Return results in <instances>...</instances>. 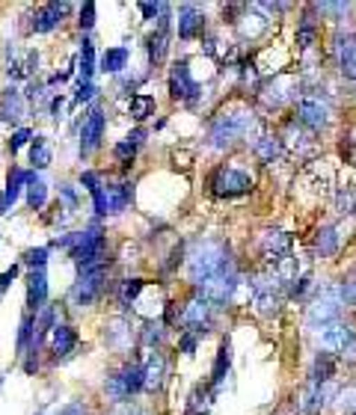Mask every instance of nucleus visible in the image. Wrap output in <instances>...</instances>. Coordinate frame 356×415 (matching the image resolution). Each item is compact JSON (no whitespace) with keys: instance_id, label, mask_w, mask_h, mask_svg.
Wrapping results in <instances>:
<instances>
[{"instance_id":"72a5a7b5","label":"nucleus","mask_w":356,"mask_h":415,"mask_svg":"<svg viewBox=\"0 0 356 415\" xmlns=\"http://www.w3.org/2000/svg\"><path fill=\"white\" fill-rule=\"evenodd\" d=\"M229 362H232V350H229V344H222L220 347V356H217V362H214V389H220L222 386V380H226V374H229Z\"/></svg>"},{"instance_id":"09e8293b","label":"nucleus","mask_w":356,"mask_h":415,"mask_svg":"<svg viewBox=\"0 0 356 415\" xmlns=\"http://www.w3.org/2000/svg\"><path fill=\"white\" fill-rule=\"evenodd\" d=\"M60 196L65 199V205H69V208H77V193H74L72 184H63L60 187Z\"/></svg>"},{"instance_id":"8fccbe9b","label":"nucleus","mask_w":356,"mask_h":415,"mask_svg":"<svg viewBox=\"0 0 356 415\" xmlns=\"http://www.w3.org/2000/svg\"><path fill=\"white\" fill-rule=\"evenodd\" d=\"M95 95V83H81V89H77V95H74V101L81 104V101H89Z\"/></svg>"},{"instance_id":"37998d69","label":"nucleus","mask_w":356,"mask_h":415,"mask_svg":"<svg viewBox=\"0 0 356 415\" xmlns=\"http://www.w3.org/2000/svg\"><path fill=\"white\" fill-rule=\"evenodd\" d=\"M15 279H18V264H13V267H9V270H6L3 276H0V297H3V291H6L9 285H13Z\"/></svg>"},{"instance_id":"ea45409f","label":"nucleus","mask_w":356,"mask_h":415,"mask_svg":"<svg viewBox=\"0 0 356 415\" xmlns=\"http://www.w3.org/2000/svg\"><path fill=\"white\" fill-rule=\"evenodd\" d=\"M134 154H137V143H131L128 137H125V143H119V145H116V158H119L122 163H131V161H134Z\"/></svg>"},{"instance_id":"ddd939ff","label":"nucleus","mask_w":356,"mask_h":415,"mask_svg":"<svg viewBox=\"0 0 356 415\" xmlns=\"http://www.w3.org/2000/svg\"><path fill=\"white\" fill-rule=\"evenodd\" d=\"M104 137V110L102 107H92L89 116L83 119V128H81V154H89L102 145Z\"/></svg>"},{"instance_id":"f03ea898","label":"nucleus","mask_w":356,"mask_h":415,"mask_svg":"<svg viewBox=\"0 0 356 415\" xmlns=\"http://www.w3.org/2000/svg\"><path fill=\"white\" fill-rule=\"evenodd\" d=\"M252 128V113L247 110H232V113H222L214 119V125H211V145L214 149H226L235 140L247 137Z\"/></svg>"},{"instance_id":"a878e982","label":"nucleus","mask_w":356,"mask_h":415,"mask_svg":"<svg viewBox=\"0 0 356 415\" xmlns=\"http://www.w3.org/2000/svg\"><path fill=\"white\" fill-rule=\"evenodd\" d=\"M252 152L259 154L264 163H273L282 154V140L280 137H270V133H264V137H259V140L252 143Z\"/></svg>"},{"instance_id":"5701e85b","label":"nucleus","mask_w":356,"mask_h":415,"mask_svg":"<svg viewBox=\"0 0 356 415\" xmlns=\"http://www.w3.org/2000/svg\"><path fill=\"white\" fill-rule=\"evenodd\" d=\"M143 377H146V389L149 391H158L163 386V377H166V359L163 353H152L146 368H143Z\"/></svg>"},{"instance_id":"7ed1b4c3","label":"nucleus","mask_w":356,"mask_h":415,"mask_svg":"<svg viewBox=\"0 0 356 415\" xmlns=\"http://www.w3.org/2000/svg\"><path fill=\"white\" fill-rule=\"evenodd\" d=\"M341 306H344V297H341V285H324L321 294L315 297V302L309 306L306 311V323L309 327H330L341 318Z\"/></svg>"},{"instance_id":"a211bd4d","label":"nucleus","mask_w":356,"mask_h":415,"mask_svg":"<svg viewBox=\"0 0 356 415\" xmlns=\"http://www.w3.org/2000/svg\"><path fill=\"white\" fill-rule=\"evenodd\" d=\"M27 306L36 315L48 306V276H44V270H30L27 276Z\"/></svg>"},{"instance_id":"1a4fd4ad","label":"nucleus","mask_w":356,"mask_h":415,"mask_svg":"<svg viewBox=\"0 0 356 415\" xmlns=\"http://www.w3.org/2000/svg\"><path fill=\"white\" fill-rule=\"evenodd\" d=\"M211 187H214L217 196L232 199V196L250 193V190H252V178H250L247 172L235 170V166H229V170H220V172H217V178H214V184H211Z\"/></svg>"},{"instance_id":"9b49d317","label":"nucleus","mask_w":356,"mask_h":415,"mask_svg":"<svg viewBox=\"0 0 356 415\" xmlns=\"http://www.w3.org/2000/svg\"><path fill=\"white\" fill-rule=\"evenodd\" d=\"M297 119H300V125L321 131L330 125V107L321 98L306 95V98H300V104H297Z\"/></svg>"},{"instance_id":"cd10ccee","label":"nucleus","mask_w":356,"mask_h":415,"mask_svg":"<svg viewBox=\"0 0 356 415\" xmlns=\"http://www.w3.org/2000/svg\"><path fill=\"white\" fill-rule=\"evenodd\" d=\"M315 250H318V255L321 258H330V255H336V250H339V234H336V229H321L318 231V238H315Z\"/></svg>"},{"instance_id":"20e7f679","label":"nucleus","mask_w":356,"mask_h":415,"mask_svg":"<svg viewBox=\"0 0 356 415\" xmlns=\"http://www.w3.org/2000/svg\"><path fill=\"white\" fill-rule=\"evenodd\" d=\"M252 306L259 309V315L264 318H270L280 311L282 306V279L276 276V273H261V276H255L252 279Z\"/></svg>"},{"instance_id":"864d4df0","label":"nucleus","mask_w":356,"mask_h":415,"mask_svg":"<svg viewBox=\"0 0 356 415\" xmlns=\"http://www.w3.org/2000/svg\"><path fill=\"white\" fill-rule=\"evenodd\" d=\"M60 110H63V98H54V101H51V113H54V119H60Z\"/></svg>"},{"instance_id":"412c9836","label":"nucleus","mask_w":356,"mask_h":415,"mask_svg":"<svg viewBox=\"0 0 356 415\" xmlns=\"http://www.w3.org/2000/svg\"><path fill=\"white\" fill-rule=\"evenodd\" d=\"M74 344H77V332L69 327V323H57V327H54V335H51V350H54V356H57V359L72 356Z\"/></svg>"},{"instance_id":"58836bf2","label":"nucleus","mask_w":356,"mask_h":415,"mask_svg":"<svg viewBox=\"0 0 356 415\" xmlns=\"http://www.w3.org/2000/svg\"><path fill=\"white\" fill-rule=\"evenodd\" d=\"M33 140V131H27V128H18L15 133H13V140H9V149H13V154L15 152H21L24 145Z\"/></svg>"},{"instance_id":"49530a36","label":"nucleus","mask_w":356,"mask_h":415,"mask_svg":"<svg viewBox=\"0 0 356 415\" xmlns=\"http://www.w3.org/2000/svg\"><path fill=\"white\" fill-rule=\"evenodd\" d=\"M178 347L184 350V356H193V353H196V335H191V332L181 335V341H178Z\"/></svg>"},{"instance_id":"4c0bfd02","label":"nucleus","mask_w":356,"mask_h":415,"mask_svg":"<svg viewBox=\"0 0 356 415\" xmlns=\"http://www.w3.org/2000/svg\"><path fill=\"white\" fill-rule=\"evenodd\" d=\"M336 398H339V409L341 412H356V386L341 389Z\"/></svg>"},{"instance_id":"a19ab883","label":"nucleus","mask_w":356,"mask_h":415,"mask_svg":"<svg viewBox=\"0 0 356 415\" xmlns=\"http://www.w3.org/2000/svg\"><path fill=\"white\" fill-rule=\"evenodd\" d=\"M95 27V3L89 0V3L81 6V30H92Z\"/></svg>"},{"instance_id":"473e14b6","label":"nucleus","mask_w":356,"mask_h":415,"mask_svg":"<svg viewBox=\"0 0 356 415\" xmlns=\"http://www.w3.org/2000/svg\"><path fill=\"white\" fill-rule=\"evenodd\" d=\"M107 344L110 347H116V350H125V344H128V339H131V329H128V323L125 320H116L113 327L107 329Z\"/></svg>"},{"instance_id":"6e6552de","label":"nucleus","mask_w":356,"mask_h":415,"mask_svg":"<svg viewBox=\"0 0 356 415\" xmlns=\"http://www.w3.org/2000/svg\"><path fill=\"white\" fill-rule=\"evenodd\" d=\"M178 320H181V327L191 335H205L211 329V323H214V315H211V306L205 300H191L181 309Z\"/></svg>"},{"instance_id":"2eb2a0df","label":"nucleus","mask_w":356,"mask_h":415,"mask_svg":"<svg viewBox=\"0 0 356 415\" xmlns=\"http://www.w3.org/2000/svg\"><path fill=\"white\" fill-rule=\"evenodd\" d=\"M261 252H264L267 261L276 267L291 255V238H288L285 231H264L261 234Z\"/></svg>"},{"instance_id":"f8f14e48","label":"nucleus","mask_w":356,"mask_h":415,"mask_svg":"<svg viewBox=\"0 0 356 415\" xmlns=\"http://www.w3.org/2000/svg\"><path fill=\"white\" fill-rule=\"evenodd\" d=\"M339 395V389H336V383H321V386H315V383H309L306 386V391L300 395V409H303L306 415H318L321 409L327 407V403Z\"/></svg>"},{"instance_id":"dca6fc26","label":"nucleus","mask_w":356,"mask_h":415,"mask_svg":"<svg viewBox=\"0 0 356 415\" xmlns=\"http://www.w3.org/2000/svg\"><path fill=\"white\" fill-rule=\"evenodd\" d=\"M202 30H205V15H202V9L193 6V3H184L181 6V13H178V39H196V36H202Z\"/></svg>"},{"instance_id":"9d476101","label":"nucleus","mask_w":356,"mask_h":415,"mask_svg":"<svg viewBox=\"0 0 356 415\" xmlns=\"http://www.w3.org/2000/svg\"><path fill=\"white\" fill-rule=\"evenodd\" d=\"M134 199V184H107L102 199L95 202V211L98 214H122Z\"/></svg>"},{"instance_id":"aec40b11","label":"nucleus","mask_w":356,"mask_h":415,"mask_svg":"<svg viewBox=\"0 0 356 415\" xmlns=\"http://www.w3.org/2000/svg\"><path fill=\"white\" fill-rule=\"evenodd\" d=\"M33 181H36V175L33 172H27V170H13L9 172V181H6V190H3V205H0V214L3 211H13V205H15V199H18V193H21V187H30Z\"/></svg>"},{"instance_id":"4be33fe9","label":"nucleus","mask_w":356,"mask_h":415,"mask_svg":"<svg viewBox=\"0 0 356 415\" xmlns=\"http://www.w3.org/2000/svg\"><path fill=\"white\" fill-rule=\"evenodd\" d=\"M0 116H3V122L24 119V95H21L15 86H9L3 92V98H0Z\"/></svg>"},{"instance_id":"c85d7f7f","label":"nucleus","mask_w":356,"mask_h":415,"mask_svg":"<svg viewBox=\"0 0 356 415\" xmlns=\"http://www.w3.org/2000/svg\"><path fill=\"white\" fill-rule=\"evenodd\" d=\"M318 39V24H315V18H312V13L303 15V21H300V27H297V44L300 48H312Z\"/></svg>"},{"instance_id":"e433bc0d","label":"nucleus","mask_w":356,"mask_h":415,"mask_svg":"<svg viewBox=\"0 0 356 415\" xmlns=\"http://www.w3.org/2000/svg\"><path fill=\"white\" fill-rule=\"evenodd\" d=\"M81 184L89 190V196H92V202H98V199H102V193H104V184L98 181V175H95V172H83V175H81Z\"/></svg>"},{"instance_id":"de8ad7c7","label":"nucleus","mask_w":356,"mask_h":415,"mask_svg":"<svg viewBox=\"0 0 356 415\" xmlns=\"http://www.w3.org/2000/svg\"><path fill=\"white\" fill-rule=\"evenodd\" d=\"M341 297H344V302L356 306V279H350V282H344V285H341Z\"/></svg>"},{"instance_id":"c756f323","label":"nucleus","mask_w":356,"mask_h":415,"mask_svg":"<svg viewBox=\"0 0 356 415\" xmlns=\"http://www.w3.org/2000/svg\"><path fill=\"white\" fill-rule=\"evenodd\" d=\"M92 74H95V48L89 39H83V44H81V77L83 81L81 83H92Z\"/></svg>"},{"instance_id":"2f4dec72","label":"nucleus","mask_w":356,"mask_h":415,"mask_svg":"<svg viewBox=\"0 0 356 415\" xmlns=\"http://www.w3.org/2000/svg\"><path fill=\"white\" fill-rule=\"evenodd\" d=\"M152 113H154V98H152V95L140 92V95H134V98H131V116L137 119V122L149 119Z\"/></svg>"},{"instance_id":"a18cd8bd","label":"nucleus","mask_w":356,"mask_h":415,"mask_svg":"<svg viewBox=\"0 0 356 415\" xmlns=\"http://www.w3.org/2000/svg\"><path fill=\"white\" fill-rule=\"evenodd\" d=\"M51 415H86V407H83V403H65V407H60L57 412H51Z\"/></svg>"},{"instance_id":"393cba45","label":"nucleus","mask_w":356,"mask_h":415,"mask_svg":"<svg viewBox=\"0 0 356 415\" xmlns=\"http://www.w3.org/2000/svg\"><path fill=\"white\" fill-rule=\"evenodd\" d=\"M128 60H131V51L125 48V44H119V48H107L104 57H102V72L104 74H119L128 65Z\"/></svg>"},{"instance_id":"7c9ffc66","label":"nucleus","mask_w":356,"mask_h":415,"mask_svg":"<svg viewBox=\"0 0 356 415\" xmlns=\"http://www.w3.org/2000/svg\"><path fill=\"white\" fill-rule=\"evenodd\" d=\"M143 288H146V279H128V282H122V288H119V306L122 309H131V302L140 297Z\"/></svg>"},{"instance_id":"f704fd0d","label":"nucleus","mask_w":356,"mask_h":415,"mask_svg":"<svg viewBox=\"0 0 356 415\" xmlns=\"http://www.w3.org/2000/svg\"><path fill=\"white\" fill-rule=\"evenodd\" d=\"M44 199H48V184H44L42 178H36V181L27 187V205H30L33 211H39V208L44 205Z\"/></svg>"},{"instance_id":"3c124183","label":"nucleus","mask_w":356,"mask_h":415,"mask_svg":"<svg viewBox=\"0 0 356 415\" xmlns=\"http://www.w3.org/2000/svg\"><path fill=\"white\" fill-rule=\"evenodd\" d=\"M309 285H312V279H309V276H300V279H297V285L291 288V297H303L306 291H309Z\"/></svg>"},{"instance_id":"6ab92c4d","label":"nucleus","mask_w":356,"mask_h":415,"mask_svg":"<svg viewBox=\"0 0 356 415\" xmlns=\"http://www.w3.org/2000/svg\"><path fill=\"white\" fill-rule=\"evenodd\" d=\"M336 57H339V69L348 81H356V33L341 36L336 44Z\"/></svg>"},{"instance_id":"bb28decb","label":"nucleus","mask_w":356,"mask_h":415,"mask_svg":"<svg viewBox=\"0 0 356 415\" xmlns=\"http://www.w3.org/2000/svg\"><path fill=\"white\" fill-rule=\"evenodd\" d=\"M30 161H33L36 170H48V166H51V145H48V140H44V137H33Z\"/></svg>"},{"instance_id":"f257e3e1","label":"nucleus","mask_w":356,"mask_h":415,"mask_svg":"<svg viewBox=\"0 0 356 415\" xmlns=\"http://www.w3.org/2000/svg\"><path fill=\"white\" fill-rule=\"evenodd\" d=\"M187 270H191L193 285H205L208 279H217L222 273L235 270V261H232V252L222 241H202L187 258Z\"/></svg>"},{"instance_id":"423d86ee","label":"nucleus","mask_w":356,"mask_h":415,"mask_svg":"<svg viewBox=\"0 0 356 415\" xmlns=\"http://www.w3.org/2000/svg\"><path fill=\"white\" fill-rule=\"evenodd\" d=\"M104 291V267H92V270L77 273V282L72 285V302L74 306H92Z\"/></svg>"},{"instance_id":"b1692460","label":"nucleus","mask_w":356,"mask_h":415,"mask_svg":"<svg viewBox=\"0 0 356 415\" xmlns=\"http://www.w3.org/2000/svg\"><path fill=\"white\" fill-rule=\"evenodd\" d=\"M332 377H336V359L332 353H318L315 356V365H312V374H309V383H332Z\"/></svg>"},{"instance_id":"603ef678","label":"nucleus","mask_w":356,"mask_h":415,"mask_svg":"<svg viewBox=\"0 0 356 415\" xmlns=\"http://www.w3.org/2000/svg\"><path fill=\"white\" fill-rule=\"evenodd\" d=\"M113 415H149L146 409H140V407H119Z\"/></svg>"},{"instance_id":"4468645a","label":"nucleus","mask_w":356,"mask_h":415,"mask_svg":"<svg viewBox=\"0 0 356 415\" xmlns=\"http://www.w3.org/2000/svg\"><path fill=\"white\" fill-rule=\"evenodd\" d=\"M199 92L196 81L191 77V65L187 63H175L172 65V74H170V95L175 101H191Z\"/></svg>"},{"instance_id":"79ce46f5","label":"nucleus","mask_w":356,"mask_h":415,"mask_svg":"<svg viewBox=\"0 0 356 415\" xmlns=\"http://www.w3.org/2000/svg\"><path fill=\"white\" fill-rule=\"evenodd\" d=\"M161 339H163L161 323H146V329H143V341H146V344H161Z\"/></svg>"},{"instance_id":"39448f33","label":"nucleus","mask_w":356,"mask_h":415,"mask_svg":"<svg viewBox=\"0 0 356 415\" xmlns=\"http://www.w3.org/2000/svg\"><path fill=\"white\" fill-rule=\"evenodd\" d=\"M140 389H146V377H143V368L140 365H125L122 371H116L113 377L107 380V398L113 400H128L131 395H137Z\"/></svg>"},{"instance_id":"c03bdc74","label":"nucleus","mask_w":356,"mask_h":415,"mask_svg":"<svg viewBox=\"0 0 356 415\" xmlns=\"http://www.w3.org/2000/svg\"><path fill=\"white\" fill-rule=\"evenodd\" d=\"M140 13L146 15V21H152V18H161V13H163V3H140Z\"/></svg>"},{"instance_id":"c9c22d12","label":"nucleus","mask_w":356,"mask_h":415,"mask_svg":"<svg viewBox=\"0 0 356 415\" xmlns=\"http://www.w3.org/2000/svg\"><path fill=\"white\" fill-rule=\"evenodd\" d=\"M24 264L30 267V270H44V264H48V250H44V246L27 250L24 252Z\"/></svg>"},{"instance_id":"0eeeda50","label":"nucleus","mask_w":356,"mask_h":415,"mask_svg":"<svg viewBox=\"0 0 356 415\" xmlns=\"http://www.w3.org/2000/svg\"><path fill=\"white\" fill-rule=\"evenodd\" d=\"M315 339L327 353H344L356 341V332H353V327H348V323L336 320V323H330V327H321Z\"/></svg>"},{"instance_id":"f3484780","label":"nucleus","mask_w":356,"mask_h":415,"mask_svg":"<svg viewBox=\"0 0 356 415\" xmlns=\"http://www.w3.org/2000/svg\"><path fill=\"white\" fill-rule=\"evenodd\" d=\"M72 13V3H44L36 15H33V30L36 33H51L57 24H63V15Z\"/></svg>"}]
</instances>
